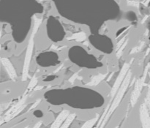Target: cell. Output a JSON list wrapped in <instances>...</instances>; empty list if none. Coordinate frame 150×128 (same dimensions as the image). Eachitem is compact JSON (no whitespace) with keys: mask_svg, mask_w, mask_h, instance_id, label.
Returning a JSON list of instances; mask_svg holds the SVG:
<instances>
[{"mask_svg":"<svg viewBox=\"0 0 150 128\" xmlns=\"http://www.w3.org/2000/svg\"><path fill=\"white\" fill-rule=\"evenodd\" d=\"M62 17L88 26L91 35L99 33L108 21L117 20L120 8L114 0H52Z\"/></svg>","mask_w":150,"mask_h":128,"instance_id":"cell-1","label":"cell"},{"mask_svg":"<svg viewBox=\"0 0 150 128\" xmlns=\"http://www.w3.org/2000/svg\"><path fill=\"white\" fill-rule=\"evenodd\" d=\"M42 11L37 0H0V23L8 24L13 40L22 43L30 32L32 17Z\"/></svg>","mask_w":150,"mask_h":128,"instance_id":"cell-2","label":"cell"},{"mask_svg":"<svg viewBox=\"0 0 150 128\" xmlns=\"http://www.w3.org/2000/svg\"><path fill=\"white\" fill-rule=\"evenodd\" d=\"M47 103L55 106L67 105L79 110H91L102 107L105 98L100 92L81 86L51 89L44 93Z\"/></svg>","mask_w":150,"mask_h":128,"instance_id":"cell-3","label":"cell"},{"mask_svg":"<svg viewBox=\"0 0 150 128\" xmlns=\"http://www.w3.org/2000/svg\"><path fill=\"white\" fill-rule=\"evenodd\" d=\"M68 58L70 62L80 67L86 69H97L103 64L94 55L89 54L83 47L74 45L68 51Z\"/></svg>","mask_w":150,"mask_h":128,"instance_id":"cell-4","label":"cell"},{"mask_svg":"<svg viewBox=\"0 0 150 128\" xmlns=\"http://www.w3.org/2000/svg\"><path fill=\"white\" fill-rule=\"evenodd\" d=\"M48 37L54 42H61L65 37V31L59 21L54 16H50L46 23Z\"/></svg>","mask_w":150,"mask_h":128,"instance_id":"cell-5","label":"cell"},{"mask_svg":"<svg viewBox=\"0 0 150 128\" xmlns=\"http://www.w3.org/2000/svg\"><path fill=\"white\" fill-rule=\"evenodd\" d=\"M89 40L91 45L98 51L104 54H110L114 50V44L110 37L100 34H93L89 35Z\"/></svg>","mask_w":150,"mask_h":128,"instance_id":"cell-6","label":"cell"},{"mask_svg":"<svg viewBox=\"0 0 150 128\" xmlns=\"http://www.w3.org/2000/svg\"><path fill=\"white\" fill-rule=\"evenodd\" d=\"M36 62L42 67L56 66L59 64V59L57 53L54 51H46L40 54L36 57Z\"/></svg>","mask_w":150,"mask_h":128,"instance_id":"cell-7","label":"cell"}]
</instances>
